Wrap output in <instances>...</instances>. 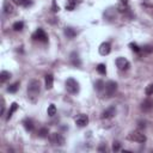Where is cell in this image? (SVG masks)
Returning <instances> with one entry per match:
<instances>
[{
  "label": "cell",
  "mask_w": 153,
  "mask_h": 153,
  "mask_svg": "<svg viewBox=\"0 0 153 153\" xmlns=\"http://www.w3.org/2000/svg\"><path fill=\"white\" fill-rule=\"evenodd\" d=\"M32 38L35 41H38V42H42V43H47L48 42V35L45 33V31L41 27H38L33 33H32Z\"/></svg>",
  "instance_id": "cell-5"
},
{
  "label": "cell",
  "mask_w": 153,
  "mask_h": 153,
  "mask_svg": "<svg viewBox=\"0 0 153 153\" xmlns=\"http://www.w3.org/2000/svg\"><path fill=\"white\" fill-rule=\"evenodd\" d=\"M143 50L147 51V53H149V51H153V48H152L151 45H146V47L143 48Z\"/></svg>",
  "instance_id": "cell-32"
},
{
  "label": "cell",
  "mask_w": 153,
  "mask_h": 153,
  "mask_svg": "<svg viewBox=\"0 0 153 153\" xmlns=\"http://www.w3.org/2000/svg\"><path fill=\"white\" fill-rule=\"evenodd\" d=\"M116 90H117V82L110 80V81H108V82L105 84V86H104V94H105L108 98H110V97H112V96L115 94Z\"/></svg>",
  "instance_id": "cell-3"
},
{
  "label": "cell",
  "mask_w": 153,
  "mask_h": 153,
  "mask_svg": "<svg viewBox=\"0 0 153 153\" xmlns=\"http://www.w3.org/2000/svg\"><path fill=\"white\" fill-rule=\"evenodd\" d=\"M18 87H19V82L17 81V82H14V84H12V85H10V86L7 87V91H8L10 93H14V92H17V90H18Z\"/></svg>",
  "instance_id": "cell-24"
},
{
  "label": "cell",
  "mask_w": 153,
  "mask_h": 153,
  "mask_svg": "<svg viewBox=\"0 0 153 153\" xmlns=\"http://www.w3.org/2000/svg\"><path fill=\"white\" fill-rule=\"evenodd\" d=\"M2 11L5 14H11L13 13V6L10 4L8 0H4V4H2Z\"/></svg>",
  "instance_id": "cell-12"
},
{
  "label": "cell",
  "mask_w": 153,
  "mask_h": 153,
  "mask_svg": "<svg viewBox=\"0 0 153 153\" xmlns=\"http://www.w3.org/2000/svg\"><path fill=\"white\" fill-rule=\"evenodd\" d=\"M129 47L131 48V50H134L135 53H139L140 51V48H139V45L136 44V43H130L129 44Z\"/></svg>",
  "instance_id": "cell-30"
},
{
  "label": "cell",
  "mask_w": 153,
  "mask_h": 153,
  "mask_svg": "<svg viewBox=\"0 0 153 153\" xmlns=\"http://www.w3.org/2000/svg\"><path fill=\"white\" fill-rule=\"evenodd\" d=\"M51 11H53V12H59V6H57V4H56L55 0H53V4H51Z\"/></svg>",
  "instance_id": "cell-31"
},
{
  "label": "cell",
  "mask_w": 153,
  "mask_h": 153,
  "mask_svg": "<svg viewBox=\"0 0 153 153\" xmlns=\"http://www.w3.org/2000/svg\"><path fill=\"white\" fill-rule=\"evenodd\" d=\"M116 115V108L112 105V106H109L108 109H105L102 114V118L103 120H109L111 117H114Z\"/></svg>",
  "instance_id": "cell-8"
},
{
  "label": "cell",
  "mask_w": 153,
  "mask_h": 153,
  "mask_svg": "<svg viewBox=\"0 0 153 153\" xmlns=\"http://www.w3.org/2000/svg\"><path fill=\"white\" fill-rule=\"evenodd\" d=\"M117 10L120 12H127L129 10V6H128V0H120L118 2V6H117Z\"/></svg>",
  "instance_id": "cell-15"
},
{
  "label": "cell",
  "mask_w": 153,
  "mask_h": 153,
  "mask_svg": "<svg viewBox=\"0 0 153 153\" xmlns=\"http://www.w3.org/2000/svg\"><path fill=\"white\" fill-rule=\"evenodd\" d=\"M71 62H72V65L75 66V67H79V66L81 65V61H80V59H79L78 53L73 51V53L71 54Z\"/></svg>",
  "instance_id": "cell-13"
},
{
  "label": "cell",
  "mask_w": 153,
  "mask_h": 153,
  "mask_svg": "<svg viewBox=\"0 0 153 153\" xmlns=\"http://www.w3.org/2000/svg\"><path fill=\"white\" fill-rule=\"evenodd\" d=\"M44 82H45V88L50 90L53 88V84H54V76L51 74H47L44 78Z\"/></svg>",
  "instance_id": "cell-14"
},
{
  "label": "cell",
  "mask_w": 153,
  "mask_h": 153,
  "mask_svg": "<svg viewBox=\"0 0 153 153\" xmlns=\"http://www.w3.org/2000/svg\"><path fill=\"white\" fill-rule=\"evenodd\" d=\"M115 63H116V67H117L120 71H127V69L129 68V66H130L129 61H128L126 57H122V56L117 57L116 61H115Z\"/></svg>",
  "instance_id": "cell-6"
},
{
  "label": "cell",
  "mask_w": 153,
  "mask_h": 153,
  "mask_svg": "<svg viewBox=\"0 0 153 153\" xmlns=\"http://www.w3.org/2000/svg\"><path fill=\"white\" fill-rule=\"evenodd\" d=\"M56 106L54 105V104H50L49 106H48V110H47V112H48V115L50 116V117H53V116H55L56 115Z\"/></svg>",
  "instance_id": "cell-21"
},
{
  "label": "cell",
  "mask_w": 153,
  "mask_h": 153,
  "mask_svg": "<svg viewBox=\"0 0 153 153\" xmlns=\"http://www.w3.org/2000/svg\"><path fill=\"white\" fill-rule=\"evenodd\" d=\"M65 35L67 38H74L76 36V31L73 27H65Z\"/></svg>",
  "instance_id": "cell-18"
},
{
  "label": "cell",
  "mask_w": 153,
  "mask_h": 153,
  "mask_svg": "<svg viewBox=\"0 0 153 153\" xmlns=\"http://www.w3.org/2000/svg\"><path fill=\"white\" fill-rule=\"evenodd\" d=\"M97 72L99 74H102V75H105L106 74V67H105V65L104 63H99L97 66Z\"/></svg>",
  "instance_id": "cell-23"
},
{
  "label": "cell",
  "mask_w": 153,
  "mask_h": 153,
  "mask_svg": "<svg viewBox=\"0 0 153 153\" xmlns=\"http://www.w3.org/2000/svg\"><path fill=\"white\" fill-rule=\"evenodd\" d=\"M120 148H121V143L118 141H115L112 143V151L114 152H117V151H120Z\"/></svg>",
  "instance_id": "cell-28"
},
{
  "label": "cell",
  "mask_w": 153,
  "mask_h": 153,
  "mask_svg": "<svg viewBox=\"0 0 153 153\" xmlns=\"http://www.w3.org/2000/svg\"><path fill=\"white\" fill-rule=\"evenodd\" d=\"M153 109V99L151 98H146L142 103H141V110L145 112H148Z\"/></svg>",
  "instance_id": "cell-10"
},
{
  "label": "cell",
  "mask_w": 153,
  "mask_h": 153,
  "mask_svg": "<svg viewBox=\"0 0 153 153\" xmlns=\"http://www.w3.org/2000/svg\"><path fill=\"white\" fill-rule=\"evenodd\" d=\"M104 86H105V84H104L103 80H97V81L94 82V87H96V90H98V91H102V90L104 88Z\"/></svg>",
  "instance_id": "cell-25"
},
{
  "label": "cell",
  "mask_w": 153,
  "mask_h": 153,
  "mask_svg": "<svg viewBox=\"0 0 153 153\" xmlns=\"http://www.w3.org/2000/svg\"><path fill=\"white\" fill-rule=\"evenodd\" d=\"M12 29L14 31H22L24 29V23L23 22H16L13 25H12Z\"/></svg>",
  "instance_id": "cell-20"
},
{
  "label": "cell",
  "mask_w": 153,
  "mask_h": 153,
  "mask_svg": "<svg viewBox=\"0 0 153 153\" xmlns=\"http://www.w3.org/2000/svg\"><path fill=\"white\" fill-rule=\"evenodd\" d=\"M128 139L130 141H135V142H139V143H143L146 142V135L140 131V130H134L131 131L129 135H128Z\"/></svg>",
  "instance_id": "cell-4"
},
{
  "label": "cell",
  "mask_w": 153,
  "mask_h": 153,
  "mask_svg": "<svg viewBox=\"0 0 153 153\" xmlns=\"http://www.w3.org/2000/svg\"><path fill=\"white\" fill-rule=\"evenodd\" d=\"M17 109H18V104H17V103H12L11 106H10V110H8V112H7V117H6L7 121L13 116V114L17 111Z\"/></svg>",
  "instance_id": "cell-16"
},
{
  "label": "cell",
  "mask_w": 153,
  "mask_h": 153,
  "mask_svg": "<svg viewBox=\"0 0 153 153\" xmlns=\"http://www.w3.org/2000/svg\"><path fill=\"white\" fill-rule=\"evenodd\" d=\"M98 151H106V146H105V147H104V146L99 147V148H98Z\"/></svg>",
  "instance_id": "cell-33"
},
{
  "label": "cell",
  "mask_w": 153,
  "mask_h": 153,
  "mask_svg": "<svg viewBox=\"0 0 153 153\" xmlns=\"http://www.w3.org/2000/svg\"><path fill=\"white\" fill-rule=\"evenodd\" d=\"M23 126H24V128H25L27 131H31V130L33 129V122H32V120H30V118H25V120L23 121Z\"/></svg>",
  "instance_id": "cell-17"
},
{
  "label": "cell",
  "mask_w": 153,
  "mask_h": 153,
  "mask_svg": "<svg viewBox=\"0 0 153 153\" xmlns=\"http://www.w3.org/2000/svg\"><path fill=\"white\" fill-rule=\"evenodd\" d=\"M99 54L100 55H103V56H105V55H108L109 53H110V50H111V45H110V43L109 42H103L100 45H99Z\"/></svg>",
  "instance_id": "cell-11"
},
{
  "label": "cell",
  "mask_w": 153,
  "mask_h": 153,
  "mask_svg": "<svg viewBox=\"0 0 153 153\" xmlns=\"http://www.w3.org/2000/svg\"><path fill=\"white\" fill-rule=\"evenodd\" d=\"M13 4L18 5V6H25V4L27 2V0H12Z\"/></svg>",
  "instance_id": "cell-29"
},
{
  "label": "cell",
  "mask_w": 153,
  "mask_h": 153,
  "mask_svg": "<svg viewBox=\"0 0 153 153\" xmlns=\"http://www.w3.org/2000/svg\"><path fill=\"white\" fill-rule=\"evenodd\" d=\"M48 134H49L48 128H41V129L38 130V136H39V137H47Z\"/></svg>",
  "instance_id": "cell-26"
},
{
  "label": "cell",
  "mask_w": 153,
  "mask_h": 153,
  "mask_svg": "<svg viewBox=\"0 0 153 153\" xmlns=\"http://www.w3.org/2000/svg\"><path fill=\"white\" fill-rule=\"evenodd\" d=\"M41 92V84L38 80L32 79L27 84V97L30 98L31 102H36L38 94Z\"/></svg>",
  "instance_id": "cell-1"
},
{
  "label": "cell",
  "mask_w": 153,
  "mask_h": 153,
  "mask_svg": "<svg viewBox=\"0 0 153 153\" xmlns=\"http://www.w3.org/2000/svg\"><path fill=\"white\" fill-rule=\"evenodd\" d=\"M66 90L69 93H72V94L78 93L79 92V84H78V81L75 79H73V78H68L66 80Z\"/></svg>",
  "instance_id": "cell-2"
},
{
  "label": "cell",
  "mask_w": 153,
  "mask_h": 153,
  "mask_svg": "<svg viewBox=\"0 0 153 153\" xmlns=\"http://www.w3.org/2000/svg\"><path fill=\"white\" fill-rule=\"evenodd\" d=\"M76 1H78V0H68V2L66 4V10L73 11L74 7H75V5H76Z\"/></svg>",
  "instance_id": "cell-22"
},
{
  "label": "cell",
  "mask_w": 153,
  "mask_h": 153,
  "mask_svg": "<svg viewBox=\"0 0 153 153\" xmlns=\"http://www.w3.org/2000/svg\"><path fill=\"white\" fill-rule=\"evenodd\" d=\"M87 123H88V116H87V115L80 114V115L76 116V118H75V124H76L78 127H85Z\"/></svg>",
  "instance_id": "cell-9"
},
{
  "label": "cell",
  "mask_w": 153,
  "mask_h": 153,
  "mask_svg": "<svg viewBox=\"0 0 153 153\" xmlns=\"http://www.w3.org/2000/svg\"><path fill=\"white\" fill-rule=\"evenodd\" d=\"M145 93H146L147 96H152V94H153V84H149L148 86H146Z\"/></svg>",
  "instance_id": "cell-27"
},
{
  "label": "cell",
  "mask_w": 153,
  "mask_h": 153,
  "mask_svg": "<svg viewBox=\"0 0 153 153\" xmlns=\"http://www.w3.org/2000/svg\"><path fill=\"white\" fill-rule=\"evenodd\" d=\"M10 78H11V73H10V72L2 71V72L0 73V82H5V81H7Z\"/></svg>",
  "instance_id": "cell-19"
},
{
  "label": "cell",
  "mask_w": 153,
  "mask_h": 153,
  "mask_svg": "<svg viewBox=\"0 0 153 153\" xmlns=\"http://www.w3.org/2000/svg\"><path fill=\"white\" fill-rule=\"evenodd\" d=\"M50 141L51 143H54L55 146H63L65 145V137L62 134L60 133H53L50 135Z\"/></svg>",
  "instance_id": "cell-7"
}]
</instances>
